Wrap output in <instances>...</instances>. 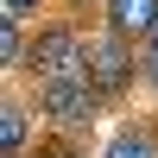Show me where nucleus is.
I'll list each match as a JSON object with an SVG mask.
<instances>
[{
	"label": "nucleus",
	"mask_w": 158,
	"mask_h": 158,
	"mask_svg": "<svg viewBox=\"0 0 158 158\" xmlns=\"http://www.w3.org/2000/svg\"><path fill=\"white\" fill-rule=\"evenodd\" d=\"M89 89H95V101L101 108H120L127 95H133V82L146 76V63H139V51H133V38H120V32H108V25H95L89 32Z\"/></svg>",
	"instance_id": "nucleus-1"
},
{
	"label": "nucleus",
	"mask_w": 158,
	"mask_h": 158,
	"mask_svg": "<svg viewBox=\"0 0 158 158\" xmlns=\"http://www.w3.org/2000/svg\"><path fill=\"white\" fill-rule=\"evenodd\" d=\"M82 70H89V32L76 19H44L32 32V63H25V76H32V82H76Z\"/></svg>",
	"instance_id": "nucleus-2"
},
{
	"label": "nucleus",
	"mask_w": 158,
	"mask_h": 158,
	"mask_svg": "<svg viewBox=\"0 0 158 158\" xmlns=\"http://www.w3.org/2000/svg\"><path fill=\"white\" fill-rule=\"evenodd\" d=\"M32 108H38V120H51V133H76V127H89L95 120V89L76 76V82H32Z\"/></svg>",
	"instance_id": "nucleus-3"
},
{
	"label": "nucleus",
	"mask_w": 158,
	"mask_h": 158,
	"mask_svg": "<svg viewBox=\"0 0 158 158\" xmlns=\"http://www.w3.org/2000/svg\"><path fill=\"white\" fill-rule=\"evenodd\" d=\"M101 25L133 44H152L158 38V0H101Z\"/></svg>",
	"instance_id": "nucleus-4"
},
{
	"label": "nucleus",
	"mask_w": 158,
	"mask_h": 158,
	"mask_svg": "<svg viewBox=\"0 0 158 158\" xmlns=\"http://www.w3.org/2000/svg\"><path fill=\"white\" fill-rule=\"evenodd\" d=\"M32 101L25 95H6V108H0V158H25V146H32Z\"/></svg>",
	"instance_id": "nucleus-5"
},
{
	"label": "nucleus",
	"mask_w": 158,
	"mask_h": 158,
	"mask_svg": "<svg viewBox=\"0 0 158 158\" xmlns=\"http://www.w3.org/2000/svg\"><path fill=\"white\" fill-rule=\"evenodd\" d=\"M101 158H158V120H120Z\"/></svg>",
	"instance_id": "nucleus-6"
},
{
	"label": "nucleus",
	"mask_w": 158,
	"mask_h": 158,
	"mask_svg": "<svg viewBox=\"0 0 158 158\" xmlns=\"http://www.w3.org/2000/svg\"><path fill=\"white\" fill-rule=\"evenodd\" d=\"M0 63H6V70H25V63H32V38H25V25H6V19H0Z\"/></svg>",
	"instance_id": "nucleus-7"
},
{
	"label": "nucleus",
	"mask_w": 158,
	"mask_h": 158,
	"mask_svg": "<svg viewBox=\"0 0 158 158\" xmlns=\"http://www.w3.org/2000/svg\"><path fill=\"white\" fill-rule=\"evenodd\" d=\"M32 158H82V152H76V139H70V133H44V139L32 146Z\"/></svg>",
	"instance_id": "nucleus-8"
},
{
	"label": "nucleus",
	"mask_w": 158,
	"mask_h": 158,
	"mask_svg": "<svg viewBox=\"0 0 158 158\" xmlns=\"http://www.w3.org/2000/svg\"><path fill=\"white\" fill-rule=\"evenodd\" d=\"M44 6H51V0H0V19H6V25H25L32 13H44Z\"/></svg>",
	"instance_id": "nucleus-9"
},
{
	"label": "nucleus",
	"mask_w": 158,
	"mask_h": 158,
	"mask_svg": "<svg viewBox=\"0 0 158 158\" xmlns=\"http://www.w3.org/2000/svg\"><path fill=\"white\" fill-rule=\"evenodd\" d=\"M139 63H146V82L158 89V38H152V44H146V51H139Z\"/></svg>",
	"instance_id": "nucleus-10"
}]
</instances>
